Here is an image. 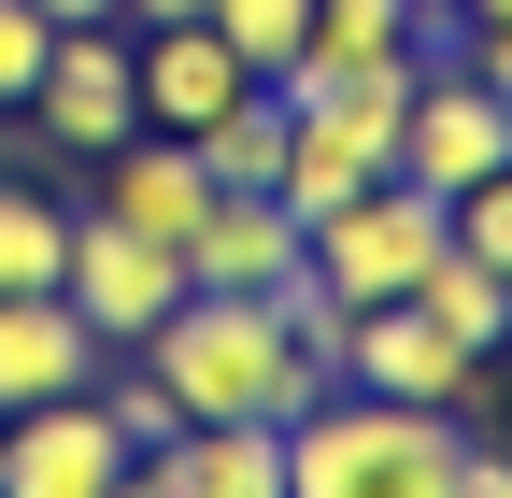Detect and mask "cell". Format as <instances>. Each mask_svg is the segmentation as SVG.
Returning <instances> with one entry per match:
<instances>
[{"label": "cell", "mask_w": 512, "mask_h": 498, "mask_svg": "<svg viewBox=\"0 0 512 498\" xmlns=\"http://www.w3.org/2000/svg\"><path fill=\"white\" fill-rule=\"evenodd\" d=\"M143 370L171 385V413H256V427L328 399V370H313V342L285 328L271 285H185L157 314V342H143Z\"/></svg>", "instance_id": "6da1fadb"}, {"label": "cell", "mask_w": 512, "mask_h": 498, "mask_svg": "<svg viewBox=\"0 0 512 498\" xmlns=\"http://www.w3.org/2000/svg\"><path fill=\"white\" fill-rule=\"evenodd\" d=\"M456 484V413L384 399V385H328L313 413H285V498H441Z\"/></svg>", "instance_id": "7a4b0ae2"}, {"label": "cell", "mask_w": 512, "mask_h": 498, "mask_svg": "<svg viewBox=\"0 0 512 498\" xmlns=\"http://www.w3.org/2000/svg\"><path fill=\"white\" fill-rule=\"evenodd\" d=\"M299 257L328 271V285L356 299V314H370V299H413V271L441 257V200L384 171V185H356V200H328V214L299 228Z\"/></svg>", "instance_id": "3957f363"}, {"label": "cell", "mask_w": 512, "mask_h": 498, "mask_svg": "<svg viewBox=\"0 0 512 498\" xmlns=\"http://www.w3.org/2000/svg\"><path fill=\"white\" fill-rule=\"evenodd\" d=\"M128 129H143L128 15H100V29H57V43H43V86H29V143H43V157H114Z\"/></svg>", "instance_id": "277c9868"}, {"label": "cell", "mask_w": 512, "mask_h": 498, "mask_svg": "<svg viewBox=\"0 0 512 498\" xmlns=\"http://www.w3.org/2000/svg\"><path fill=\"white\" fill-rule=\"evenodd\" d=\"M57 299L100 328V356H143V342H157V314L185 299V257H171V242H143L128 214H100V200H86V214H72V271H57Z\"/></svg>", "instance_id": "5b68a950"}, {"label": "cell", "mask_w": 512, "mask_h": 498, "mask_svg": "<svg viewBox=\"0 0 512 498\" xmlns=\"http://www.w3.org/2000/svg\"><path fill=\"white\" fill-rule=\"evenodd\" d=\"M512 171V100L470 72V57H427L413 100H399V185H427V200H456V185Z\"/></svg>", "instance_id": "8992f818"}, {"label": "cell", "mask_w": 512, "mask_h": 498, "mask_svg": "<svg viewBox=\"0 0 512 498\" xmlns=\"http://www.w3.org/2000/svg\"><path fill=\"white\" fill-rule=\"evenodd\" d=\"M342 385L427 399V413H498V356H470L441 314H413V299H370V314L342 328Z\"/></svg>", "instance_id": "52a82bcc"}, {"label": "cell", "mask_w": 512, "mask_h": 498, "mask_svg": "<svg viewBox=\"0 0 512 498\" xmlns=\"http://www.w3.org/2000/svg\"><path fill=\"white\" fill-rule=\"evenodd\" d=\"M128 484V427L100 413V385L0 413V498H114Z\"/></svg>", "instance_id": "ba28073f"}, {"label": "cell", "mask_w": 512, "mask_h": 498, "mask_svg": "<svg viewBox=\"0 0 512 498\" xmlns=\"http://www.w3.org/2000/svg\"><path fill=\"white\" fill-rule=\"evenodd\" d=\"M128 72H143V129H185V143H200L214 114L256 86V57H242L214 15H171V29H143V43H128Z\"/></svg>", "instance_id": "9c48e42d"}, {"label": "cell", "mask_w": 512, "mask_h": 498, "mask_svg": "<svg viewBox=\"0 0 512 498\" xmlns=\"http://www.w3.org/2000/svg\"><path fill=\"white\" fill-rule=\"evenodd\" d=\"M128 484H157V498H285V427H256V413H185L171 442H143Z\"/></svg>", "instance_id": "30bf717a"}, {"label": "cell", "mask_w": 512, "mask_h": 498, "mask_svg": "<svg viewBox=\"0 0 512 498\" xmlns=\"http://www.w3.org/2000/svg\"><path fill=\"white\" fill-rule=\"evenodd\" d=\"M72 385H100V328H86L57 285H15V299H0V413L72 399Z\"/></svg>", "instance_id": "8fae6325"}, {"label": "cell", "mask_w": 512, "mask_h": 498, "mask_svg": "<svg viewBox=\"0 0 512 498\" xmlns=\"http://www.w3.org/2000/svg\"><path fill=\"white\" fill-rule=\"evenodd\" d=\"M285 257H299V214L271 185H214L200 228H185V285H271Z\"/></svg>", "instance_id": "7c38bea8"}, {"label": "cell", "mask_w": 512, "mask_h": 498, "mask_svg": "<svg viewBox=\"0 0 512 498\" xmlns=\"http://www.w3.org/2000/svg\"><path fill=\"white\" fill-rule=\"evenodd\" d=\"M413 314H441V328L470 342V356H512V271H484L470 242L441 228V257L413 271Z\"/></svg>", "instance_id": "4fadbf2b"}, {"label": "cell", "mask_w": 512, "mask_h": 498, "mask_svg": "<svg viewBox=\"0 0 512 498\" xmlns=\"http://www.w3.org/2000/svg\"><path fill=\"white\" fill-rule=\"evenodd\" d=\"M328 72H356V57H427V0H313V43Z\"/></svg>", "instance_id": "5bb4252c"}, {"label": "cell", "mask_w": 512, "mask_h": 498, "mask_svg": "<svg viewBox=\"0 0 512 498\" xmlns=\"http://www.w3.org/2000/svg\"><path fill=\"white\" fill-rule=\"evenodd\" d=\"M57 271H72V200H43V185L0 171V299H15V285H57Z\"/></svg>", "instance_id": "9a60e30c"}, {"label": "cell", "mask_w": 512, "mask_h": 498, "mask_svg": "<svg viewBox=\"0 0 512 498\" xmlns=\"http://www.w3.org/2000/svg\"><path fill=\"white\" fill-rule=\"evenodd\" d=\"M200 171H214V185H271V171H285V86H242L214 129H200Z\"/></svg>", "instance_id": "2e32d148"}, {"label": "cell", "mask_w": 512, "mask_h": 498, "mask_svg": "<svg viewBox=\"0 0 512 498\" xmlns=\"http://www.w3.org/2000/svg\"><path fill=\"white\" fill-rule=\"evenodd\" d=\"M200 15H214V29L256 57V72H285V57L313 43V0H200Z\"/></svg>", "instance_id": "e0dca14e"}, {"label": "cell", "mask_w": 512, "mask_h": 498, "mask_svg": "<svg viewBox=\"0 0 512 498\" xmlns=\"http://www.w3.org/2000/svg\"><path fill=\"white\" fill-rule=\"evenodd\" d=\"M100 413L128 427V470H143V442H171V427H185V413H171V385H157L143 356H128V370H100Z\"/></svg>", "instance_id": "ac0fdd59"}, {"label": "cell", "mask_w": 512, "mask_h": 498, "mask_svg": "<svg viewBox=\"0 0 512 498\" xmlns=\"http://www.w3.org/2000/svg\"><path fill=\"white\" fill-rule=\"evenodd\" d=\"M441 228L470 242L484 271H512V171H484V185H456V200H441Z\"/></svg>", "instance_id": "d6986e66"}, {"label": "cell", "mask_w": 512, "mask_h": 498, "mask_svg": "<svg viewBox=\"0 0 512 498\" xmlns=\"http://www.w3.org/2000/svg\"><path fill=\"white\" fill-rule=\"evenodd\" d=\"M43 43H57V15L0 0V114H29V86H43Z\"/></svg>", "instance_id": "ffe728a7"}, {"label": "cell", "mask_w": 512, "mask_h": 498, "mask_svg": "<svg viewBox=\"0 0 512 498\" xmlns=\"http://www.w3.org/2000/svg\"><path fill=\"white\" fill-rule=\"evenodd\" d=\"M441 498H512V442H484V427L456 413V484H441Z\"/></svg>", "instance_id": "44dd1931"}, {"label": "cell", "mask_w": 512, "mask_h": 498, "mask_svg": "<svg viewBox=\"0 0 512 498\" xmlns=\"http://www.w3.org/2000/svg\"><path fill=\"white\" fill-rule=\"evenodd\" d=\"M456 57H470L498 100H512V15H470V29H456Z\"/></svg>", "instance_id": "7402d4cb"}, {"label": "cell", "mask_w": 512, "mask_h": 498, "mask_svg": "<svg viewBox=\"0 0 512 498\" xmlns=\"http://www.w3.org/2000/svg\"><path fill=\"white\" fill-rule=\"evenodd\" d=\"M114 15H128V29H171V15H200V0H114Z\"/></svg>", "instance_id": "603a6c76"}, {"label": "cell", "mask_w": 512, "mask_h": 498, "mask_svg": "<svg viewBox=\"0 0 512 498\" xmlns=\"http://www.w3.org/2000/svg\"><path fill=\"white\" fill-rule=\"evenodd\" d=\"M29 15H57V29H100V15H114V0H29Z\"/></svg>", "instance_id": "cb8c5ba5"}, {"label": "cell", "mask_w": 512, "mask_h": 498, "mask_svg": "<svg viewBox=\"0 0 512 498\" xmlns=\"http://www.w3.org/2000/svg\"><path fill=\"white\" fill-rule=\"evenodd\" d=\"M456 15H512V0H456Z\"/></svg>", "instance_id": "d4e9b609"}]
</instances>
